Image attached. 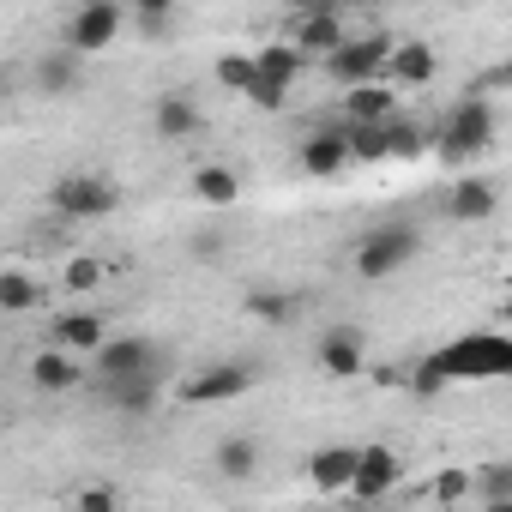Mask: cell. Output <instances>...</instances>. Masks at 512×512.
Returning <instances> with one entry per match:
<instances>
[{"label":"cell","mask_w":512,"mask_h":512,"mask_svg":"<svg viewBox=\"0 0 512 512\" xmlns=\"http://www.w3.org/2000/svg\"><path fill=\"white\" fill-rule=\"evenodd\" d=\"M332 13H356V7H368V0H326Z\"/></svg>","instance_id":"obj_37"},{"label":"cell","mask_w":512,"mask_h":512,"mask_svg":"<svg viewBox=\"0 0 512 512\" xmlns=\"http://www.w3.org/2000/svg\"><path fill=\"white\" fill-rule=\"evenodd\" d=\"M103 392L121 416H151L157 398H163V380H157V368H145V374H127V380H103Z\"/></svg>","instance_id":"obj_17"},{"label":"cell","mask_w":512,"mask_h":512,"mask_svg":"<svg viewBox=\"0 0 512 512\" xmlns=\"http://www.w3.org/2000/svg\"><path fill=\"white\" fill-rule=\"evenodd\" d=\"M482 500H488V506H506V500H512V470H506V464H494V470L482 476Z\"/></svg>","instance_id":"obj_33"},{"label":"cell","mask_w":512,"mask_h":512,"mask_svg":"<svg viewBox=\"0 0 512 512\" xmlns=\"http://www.w3.org/2000/svg\"><path fill=\"white\" fill-rule=\"evenodd\" d=\"M494 127H500V115H494L482 97H464V103L446 115V127H440V139H434V157H440L446 169H470V163L494 145Z\"/></svg>","instance_id":"obj_2"},{"label":"cell","mask_w":512,"mask_h":512,"mask_svg":"<svg viewBox=\"0 0 512 512\" xmlns=\"http://www.w3.org/2000/svg\"><path fill=\"white\" fill-rule=\"evenodd\" d=\"M133 7V19L145 25V37H163V25H169V13H175V0H127Z\"/></svg>","instance_id":"obj_31"},{"label":"cell","mask_w":512,"mask_h":512,"mask_svg":"<svg viewBox=\"0 0 512 512\" xmlns=\"http://www.w3.org/2000/svg\"><path fill=\"white\" fill-rule=\"evenodd\" d=\"M193 253H199V260H211V253H223V235H217V229H205V235H193Z\"/></svg>","instance_id":"obj_36"},{"label":"cell","mask_w":512,"mask_h":512,"mask_svg":"<svg viewBox=\"0 0 512 512\" xmlns=\"http://www.w3.org/2000/svg\"><path fill=\"white\" fill-rule=\"evenodd\" d=\"M386 49H392V37H380V31H368V37H344L332 55H320V73H326V79H338V85L380 79V67H386Z\"/></svg>","instance_id":"obj_5"},{"label":"cell","mask_w":512,"mask_h":512,"mask_svg":"<svg viewBox=\"0 0 512 512\" xmlns=\"http://www.w3.org/2000/svg\"><path fill=\"white\" fill-rule=\"evenodd\" d=\"M79 79H85V55H79V49H67V43H61V49H49V55L37 61V91H43V97H73V91H79Z\"/></svg>","instance_id":"obj_15"},{"label":"cell","mask_w":512,"mask_h":512,"mask_svg":"<svg viewBox=\"0 0 512 512\" xmlns=\"http://www.w3.org/2000/svg\"><path fill=\"white\" fill-rule=\"evenodd\" d=\"M290 7H296V13H314V7H326V0H290Z\"/></svg>","instance_id":"obj_38"},{"label":"cell","mask_w":512,"mask_h":512,"mask_svg":"<svg viewBox=\"0 0 512 512\" xmlns=\"http://www.w3.org/2000/svg\"><path fill=\"white\" fill-rule=\"evenodd\" d=\"M103 338H109L103 314H85V308H79V314H61V320H55V344H61V350H73V356H91Z\"/></svg>","instance_id":"obj_19"},{"label":"cell","mask_w":512,"mask_h":512,"mask_svg":"<svg viewBox=\"0 0 512 512\" xmlns=\"http://www.w3.org/2000/svg\"><path fill=\"white\" fill-rule=\"evenodd\" d=\"M37 302H43V290H37L31 272H19V266L0 272V314H31Z\"/></svg>","instance_id":"obj_24"},{"label":"cell","mask_w":512,"mask_h":512,"mask_svg":"<svg viewBox=\"0 0 512 512\" xmlns=\"http://www.w3.org/2000/svg\"><path fill=\"white\" fill-rule=\"evenodd\" d=\"M464 494H470V476H464V470H446V476L434 482V500H464Z\"/></svg>","instance_id":"obj_34"},{"label":"cell","mask_w":512,"mask_h":512,"mask_svg":"<svg viewBox=\"0 0 512 512\" xmlns=\"http://www.w3.org/2000/svg\"><path fill=\"white\" fill-rule=\"evenodd\" d=\"M494 205H500L494 181H488V175H470V169H464V175L452 181V193H446V211H452L458 223H488Z\"/></svg>","instance_id":"obj_12"},{"label":"cell","mask_w":512,"mask_h":512,"mask_svg":"<svg viewBox=\"0 0 512 512\" xmlns=\"http://www.w3.org/2000/svg\"><path fill=\"white\" fill-rule=\"evenodd\" d=\"M115 500H121L115 488H79V512H109Z\"/></svg>","instance_id":"obj_35"},{"label":"cell","mask_w":512,"mask_h":512,"mask_svg":"<svg viewBox=\"0 0 512 512\" xmlns=\"http://www.w3.org/2000/svg\"><path fill=\"white\" fill-rule=\"evenodd\" d=\"M0 85H7V79H0Z\"/></svg>","instance_id":"obj_39"},{"label":"cell","mask_w":512,"mask_h":512,"mask_svg":"<svg viewBox=\"0 0 512 512\" xmlns=\"http://www.w3.org/2000/svg\"><path fill=\"white\" fill-rule=\"evenodd\" d=\"M434 73H440V55L428 49V43H392L386 49V67H380V79L392 85V91H422V85H434Z\"/></svg>","instance_id":"obj_9"},{"label":"cell","mask_w":512,"mask_h":512,"mask_svg":"<svg viewBox=\"0 0 512 512\" xmlns=\"http://www.w3.org/2000/svg\"><path fill=\"white\" fill-rule=\"evenodd\" d=\"M398 103H392V85H374V79H362V85H344V115L350 121H386Z\"/></svg>","instance_id":"obj_22"},{"label":"cell","mask_w":512,"mask_h":512,"mask_svg":"<svg viewBox=\"0 0 512 512\" xmlns=\"http://www.w3.org/2000/svg\"><path fill=\"white\" fill-rule=\"evenodd\" d=\"M512 374V338L506 332H464L452 344H440L428 362H422V392H440L452 380H500Z\"/></svg>","instance_id":"obj_1"},{"label":"cell","mask_w":512,"mask_h":512,"mask_svg":"<svg viewBox=\"0 0 512 512\" xmlns=\"http://www.w3.org/2000/svg\"><path fill=\"white\" fill-rule=\"evenodd\" d=\"M350 464H356V446H320V452L308 458V476H314V488H320V494H344Z\"/></svg>","instance_id":"obj_21"},{"label":"cell","mask_w":512,"mask_h":512,"mask_svg":"<svg viewBox=\"0 0 512 512\" xmlns=\"http://www.w3.org/2000/svg\"><path fill=\"white\" fill-rule=\"evenodd\" d=\"M121 25H127V13H121V0H85V7L67 19V31H61V43L67 49H79V55H103L115 37H121Z\"/></svg>","instance_id":"obj_6"},{"label":"cell","mask_w":512,"mask_h":512,"mask_svg":"<svg viewBox=\"0 0 512 512\" xmlns=\"http://www.w3.org/2000/svg\"><path fill=\"white\" fill-rule=\"evenodd\" d=\"M314 362H320V374H332V380H356V374L368 368V344H362L356 326H332V332H320Z\"/></svg>","instance_id":"obj_11"},{"label":"cell","mask_w":512,"mask_h":512,"mask_svg":"<svg viewBox=\"0 0 512 512\" xmlns=\"http://www.w3.org/2000/svg\"><path fill=\"white\" fill-rule=\"evenodd\" d=\"M157 133L163 139H193V133H205V115H199V103L193 97H157Z\"/></svg>","instance_id":"obj_20"},{"label":"cell","mask_w":512,"mask_h":512,"mask_svg":"<svg viewBox=\"0 0 512 512\" xmlns=\"http://www.w3.org/2000/svg\"><path fill=\"white\" fill-rule=\"evenodd\" d=\"M49 205H55V217H67V223H97V217H109V211L121 205V187H115L109 175H97V169H73V175H61V181L49 187Z\"/></svg>","instance_id":"obj_3"},{"label":"cell","mask_w":512,"mask_h":512,"mask_svg":"<svg viewBox=\"0 0 512 512\" xmlns=\"http://www.w3.org/2000/svg\"><path fill=\"white\" fill-rule=\"evenodd\" d=\"M247 386H253V368H247V362H217V368L187 374V380L175 386V398H181V404H229V398H241Z\"/></svg>","instance_id":"obj_7"},{"label":"cell","mask_w":512,"mask_h":512,"mask_svg":"<svg viewBox=\"0 0 512 512\" xmlns=\"http://www.w3.org/2000/svg\"><path fill=\"white\" fill-rule=\"evenodd\" d=\"M253 464H260V446H253L247 434H235V440H223V446H217V470H223L229 482H247V476H253Z\"/></svg>","instance_id":"obj_26"},{"label":"cell","mask_w":512,"mask_h":512,"mask_svg":"<svg viewBox=\"0 0 512 512\" xmlns=\"http://www.w3.org/2000/svg\"><path fill=\"white\" fill-rule=\"evenodd\" d=\"M398 476H404V464H398L392 446H356V464H350L344 494H356V500H386V494L398 488Z\"/></svg>","instance_id":"obj_8"},{"label":"cell","mask_w":512,"mask_h":512,"mask_svg":"<svg viewBox=\"0 0 512 512\" xmlns=\"http://www.w3.org/2000/svg\"><path fill=\"white\" fill-rule=\"evenodd\" d=\"M61 284H67L73 296H79V290H97V284H103V260H91V253H79V260H67Z\"/></svg>","instance_id":"obj_29"},{"label":"cell","mask_w":512,"mask_h":512,"mask_svg":"<svg viewBox=\"0 0 512 512\" xmlns=\"http://www.w3.org/2000/svg\"><path fill=\"white\" fill-rule=\"evenodd\" d=\"M241 97H247L253 109H284V97H290V91H284V85H272V79H260V73H253V85H247Z\"/></svg>","instance_id":"obj_32"},{"label":"cell","mask_w":512,"mask_h":512,"mask_svg":"<svg viewBox=\"0 0 512 512\" xmlns=\"http://www.w3.org/2000/svg\"><path fill=\"white\" fill-rule=\"evenodd\" d=\"M308 67H314V61H308L296 43H266L260 55H253V73H260V79H272V85H284V91H290V85H296Z\"/></svg>","instance_id":"obj_18"},{"label":"cell","mask_w":512,"mask_h":512,"mask_svg":"<svg viewBox=\"0 0 512 512\" xmlns=\"http://www.w3.org/2000/svg\"><path fill=\"white\" fill-rule=\"evenodd\" d=\"M91 362H97V374H103V380H127V374L157 368V344H151V338H139V332H127V338H103V344L91 350Z\"/></svg>","instance_id":"obj_10"},{"label":"cell","mask_w":512,"mask_h":512,"mask_svg":"<svg viewBox=\"0 0 512 512\" xmlns=\"http://www.w3.org/2000/svg\"><path fill=\"white\" fill-rule=\"evenodd\" d=\"M422 151H428V133L392 109V115H386V157H422Z\"/></svg>","instance_id":"obj_27"},{"label":"cell","mask_w":512,"mask_h":512,"mask_svg":"<svg viewBox=\"0 0 512 512\" xmlns=\"http://www.w3.org/2000/svg\"><path fill=\"white\" fill-rule=\"evenodd\" d=\"M302 169H308V175H320V181L344 175V169H350L344 127H320V133H308V139H302Z\"/></svg>","instance_id":"obj_13"},{"label":"cell","mask_w":512,"mask_h":512,"mask_svg":"<svg viewBox=\"0 0 512 512\" xmlns=\"http://www.w3.org/2000/svg\"><path fill=\"white\" fill-rule=\"evenodd\" d=\"M79 380H85V368H79L73 350L49 344V350L31 356V386H43V392H79Z\"/></svg>","instance_id":"obj_16"},{"label":"cell","mask_w":512,"mask_h":512,"mask_svg":"<svg viewBox=\"0 0 512 512\" xmlns=\"http://www.w3.org/2000/svg\"><path fill=\"white\" fill-rule=\"evenodd\" d=\"M217 85L241 97V91L253 85V55H223V61H217Z\"/></svg>","instance_id":"obj_30"},{"label":"cell","mask_w":512,"mask_h":512,"mask_svg":"<svg viewBox=\"0 0 512 512\" xmlns=\"http://www.w3.org/2000/svg\"><path fill=\"white\" fill-rule=\"evenodd\" d=\"M193 193H199L211 211H229V205L241 199V181H235V169H223V163H205V169H193Z\"/></svg>","instance_id":"obj_23"},{"label":"cell","mask_w":512,"mask_h":512,"mask_svg":"<svg viewBox=\"0 0 512 512\" xmlns=\"http://www.w3.org/2000/svg\"><path fill=\"white\" fill-rule=\"evenodd\" d=\"M344 37H350V31H344V19H338L332 7H314V13H302V25H296V37H290V43H296L308 61H320V55H332Z\"/></svg>","instance_id":"obj_14"},{"label":"cell","mask_w":512,"mask_h":512,"mask_svg":"<svg viewBox=\"0 0 512 512\" xmlns=\"http://www.w3.org/2000/svg\"><path fill=\"white\" fill-rule=\"evenodd\" d=\"M344 145H350V163H386V121H350Z\"/></svg>","instance_id":"obj_25"},{"label":"cell","mask_w":512,"mask_h":512,"mask_svg":"<svg viewBox=\"0 0 512 512\" xmlns=\"http://www.w3.org/2000/svg\"><path fill=\"white\" fill-rule=\"evenodd\" d=\"M247 314H253V320H272V326H290V320H296V296H266V290H253V296H247Z\"/></svg>","instance_id":"obj_28"},{"label":"cell","mask_w":512,"mask_h":512,"mask_svg":"<svg viewBox=\"0 0 512 512\" xmlns=\"http://www.w3.org/2000/svg\"><path fill=\"white\" fill-rule=\"evenodd\" d=\"M410 260H416V229H410V223H380V229H368L362 247H356V272H362V278H392V272H404Z\"/></svg>","instance_id":"obj_4"}]
</instances>
